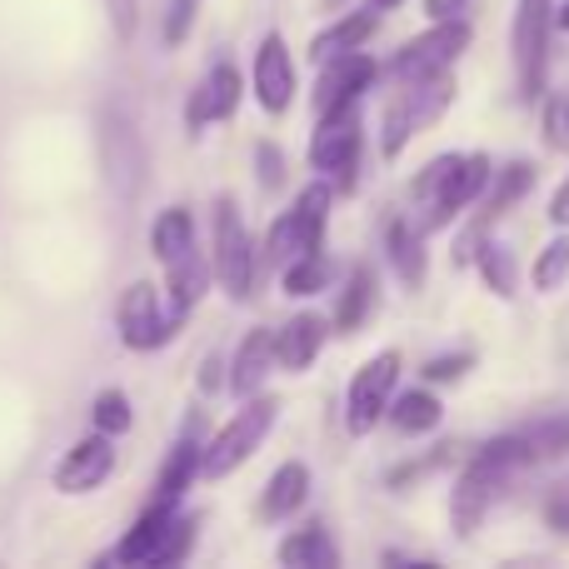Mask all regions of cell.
Segmentation results:
<instances>
[{"label": "cell", "instance_id": "cell-21", "mask_svg": "<svg viewBox=\"0 0 569 569\" xmlns=\"http://www.w3.org/2000/svg\"><path fill=\"white\" fill-rule=\"evenodd\" d=\"M370 36H375V6L370 10H350V16H340L335 26H325L320 36L310 40V56L325 66V60L345 56V50H360Z\"/></svg>", "mask_w": 569, "mask_h": 569}, {"label": "cell", "instance_id": "cell-31", "mask_svg": "<svg viewBox=\"0 0 569 569\" xmlns=\"http://www.w3.org/2000/svg\"><path fill=\"white\" fill-rule=\"evenodd\" d=\"M530 280H535V290H540V295L560 290V284L569 280V236H555L550 246H545L540 256H535Z\"/></svg>", "mask_w": 569, "mask_h": 569}, {"label": "cell", "instance_id": "cell-28", "mask_svg": "<svg viewBox=\"0 0 569 569\" xmlns=\"http://www.w3.org/2000/svg\"><path fill=\"white\" fill-rule=\"evenodd\" d=\"M330 200H335V190H330V180H310V186L300 190V200H295V216H300V230H305V240H310L315 250L325 246V220H330Z\"/></svg>", "mask_w": 569, "mask_h": 569}, {"label": "cell", "instance_id": "cell-19", "mask_svg": "<svg viewBox=\"0 0 569 569\" xmlns=\"http://www.w3.org/2000/svg\"><path fill=\"white\" fill-rule=\"evenodd\" d=\"M170 520H176V505L170 500H150L146 515H140L136 525H130V535L116 545V560L120 565H150V555H156L160 535L170 530Z\"/></svg>", "mask_w": 569, "mask_h": 569}, {"label": "cell", "instance_id": "cell-27", "mask_svg": "<svg viewBox=\"0 0 569 569\" xmlns=\"http://www.w3.org/2000/svg\"><path fill=\"white\" fill-rule=\"evenodd\" d=\"M475 266H480L485 284H490L500 300H515V284H520V276H515L510 246H500V240H480V246H475Z\"/></svg>", "mask_w": 569, "mask_h": 569}, {"label": "cell", "instance_id": "cell-14", "mask_svg": "<svg viewBox=\"0 0 569 569\" xmlns=\"http://www.w3.org/2000/svg\"><path fill=\"white\" fill-rule=\"evenodd\" d=\"M240 96H246V80H240V70L230 66V60H220V66L196 86V96H190L186 126L190 130H206L210 120H230L240 110Z\"/></svg>", "mask_w": 569, "mask_h": 569}, {"label": "cell", "instance_id": "cell-37", "mask_svg": "<svg viewBox=\"0 0 569 569\" xmlns=\"http://www.w3.org/2000/svg\"><path fill=\"white\" fill-rule=\"evenodd\" d=\"M455 166H460V156H440V160H430V166H425L420 176H415V200H420V206H425V200H430L435 190L445 186V176H450Z\"/></svg>", "mask_w": 569, "mask_h": 569}, {"label": "cell", "instance_id": "cell-29", "mask_svg": "<svg viewBox=\"0 0 569 569\" xmlns=\"http://www.w3.org/2000/svg\"><path fill=\"white\" fill-rule=\"evenodd\" d=\"M330 260L320 256V250H310V256H295L290 266L280 270V290L295 295V300H305V295H320L325 284H330Z\"/></svg>", "mask_w": 569, "mask_h": 569}, {"label": "cell", "instance_id": "cell-15", "mask_svg": "<svg viewBox=\"0 0 569 569\" xmlns=\"http://www.w3.org/2000/svg\"><path fill=\"white\" fill-rule=\"evenodd\" d=\"M210 276H216V266H210L200 250H190V256H180L176 266H166V305H170V325H176V330L186 325V315L206 300Z\"/></svg>", "mask_w": 569, "mask_h": 569}, {"label": "cell", "instance_id": "cell-18", "mask_svg": "<svg viewBox=\"0 0 569 569\" xmlns=\"http://www.w3.org/2000/svg\"><path fill=\"white\" fill-rule=\"evenodd\" d=\"M196 430H200V420L190 425V435L170 450V460H166V470H160V485H156V500H170V505H180V495L196 485V475H206V445L196 440Z\"/></svg>", "mask_w": 569, "mask_h": 569}, {"label": "cell", "instance_id": "cell-44", "mask_svg": "<svg viewBox=\"0 0 569 569\" xmlns=\"http://www.w3.org/2000/svg\"><path fill=\"white\" fill-rule=\"evenodd\" d=\"M555 26L569 30V0H565V6H555Z\"/></svg>", "mask_w": 569, "mask_h": 569}, {"label": "cell", "instance_id": "cell-6", "mask_svg": "<svg viewBox=\"0 0 569 569\" xmlns=\"http://www.w3.org/2000/svg\"><path fill=\"white\" fill-rule=\"evenodd\" d=\"M515 480V470H505L500 460H490V455H475L470 465L460 470V480H455V495H450V525H455V535H465L470 540L475 530L485 525V515L500 505V495H505V485Z\"/></svg>", "mask_w": 569, "mask_h": 569}, {"label": "cell", "instance_id": "cell-16", "mask_svg": "<svg viewBox=\"0 0 569 569\" xmlns=\"http://www.w3.org/2000/svg\"><path fill=\"white\" fill-rule=\"evenodd\" d=\"M270 370H276V330H250L246 340H240L236 360H230V380H226L230 395H236V400L260 395Z\"/></svg>", "mask_w": 569, "mask_h": 569}, {"label": "cell", "instance_id": "cell-1", "mask_svg": "<svg viewBox=\"0 0 569 569\" xmlns=\"http://www.w3.org/2000/svg\"><path fill=\"white\" fill-rule=\"evenodd\" d=\"M276 415H280V400H270V395H250V400L236 410V420L220 425V435L206 445V475L210 480L236 475L240 465L266 445V435L276 430Z\"/></svg>", "mask_w": 569, "mask_h": 569}, {"label": "cell", "instance_id": "cell-20", "mask_svg": "<svg viewBox=\"0 0 569 569\" xmlns=\"http://www.w3.org/2000/svg\"><path fill=\"white\" fill-rule=\"evenodd\" d=\"M305 495H310V470H305L300 460L280 465L266 480V495H260V520H284V515H295L305 505Z\"/></svg>", "mask_w": 569, "mask_h": 569}, {"label": "cell", "instance_id": "cell-26", "mask_svg": "<svg viewBox=\"0 0 569 569\" xmlns=\"http://www.w3.org/2000/svg\"><path fill=\"white\" fill-rule=\"evenodd\" d=\"M385 250H390V266L405 284H425V240L415 236L405 220H390V230H385Z\"/></svg>", "mask_w": 569, "mask_h": 569}, {"label": "cell", "instance_id": "cell-13", "mask_svg": "<svg viewBox=\"0 0 569 569\" xmlns=\"http://www.w3.org/2000/svg\"><path fill=\"white\" fill-rule=\"evenodd\" d=\"M256 100L266 116H284L295 100V60L284 50V36L270 30L256 50Z\"/></svg>", "mask_w": 569, "mask_h": 569}, {"label": "cell", "instance_id": "cell-33", "mask_svg": "<svg viewBox=\"0 0 569 569\" xmlns=\"http://www.w3.org/2000/svg\"><path fill=\"white\" fill-rule=\"evenodd\" d=\"M96 430H106V435H126L130 425H136V415H130V400H126V390H100L96 395Z\"/></svg>", "mask_w": 569, "mask_h": 569}, {"label": "cell", "instance_id": "cell-45", "mask_svg": "<svg viewBox=\"0 0 569 569\" xmlns=\"http://www.w3.org/2000/svg\"><path fill=\"white\" fill-rule=\"evenodd\" d=\"M375 10H395V6H405V0H370Z\"/></svg>", "mask_w": 569, "mask_h": 569}, {"label": "cell", "instance_id": "cell-32", "mask_svg": "<svg viewBox=\"0 0 569 569\" xmlns=\"http://www.w3.org/2000/svg\"><path fill=\"white\" fill-rule=\"evenodd\" d=\"M525 440H530L535 460H560V455H569V415H555V420L530 425Z\"/></svg>", "mask_w": 569, "mask_h": 569}, {"label": "cell", "instance_id": "cell-39", "mask_svg": "<svg viewBox=\"0 0 569 569\" xmlns=\"http://www.w3.org/2000/svg\"><path fill=\"white\" fill-rule=\"evenodd\" d=\"M256 160H260V186L276 190L280 180H284V156H280L276 146H270V140H260V146H256Z\"/></svg>", "mask_w": 569, "mask_h": 569}, {"label": "cell", "instance_id": "cell-12", "mask_svg": "<svg viewBox=\"0 0 569 569\" xmlns=\"http://www.w3.org/2000/svg\"><path fill=\"white\" fill-rule=\"evenodd\" d=\"M535 180H540V170L535 166H525V160H515V166H505V170H495L490 176V186H485V196H480V220L470 226V236H465V250H460V260H470V246H480V236L495 226L500 216H510V206H520L525 196L535 190Z\"/></svg>", "mask_w": 569, "mask_h": 569}, {"label": "cell", "instance_id": "cell-9", "mask_svg": "<svg viewBox=\"0 0 569 569\" xmlns=\"http://www.w3.org/2000/svg\"><path fill=\"white\" fill-rule=\"evenodd\" d=\"M490 176H495L490 156H480V150H475V156H460V166L445 176V186L425 200V230H445L455 216H460V210H470L475 200L485 196Z\"/></svg>", "mask_w": 569, "mask_h": 569}, {"label": "cell", "instance_id": "cell-41", "mask_svg": "<svg viewBox=\"0 0 569 569\" xmlns=\"http://www.w3.org/2000/svg\"><path fill=\"white\" fill-rule=\"evenodd\" d=\"M106 10H110V26H116L120 40L136 36V0H106Z\"/></svg>", "mask_w": 569, "mask_h": 569}, {"label": "cell", "instance_id": "cell-43", "mask_svg": "<svg viewBox=\"0 0 569 569\" xmlns=\"http://www.w3.org/2000/svg\"><path fill=\"white\" fill-rule=\"evenodd\" d=\"M550 220L560 230H569V176H565V186L555 190V200H550Z\"/></svg>", "mask_w": 569, "mask_h": 569}, {"label": "cell", "instance_id": "cell-8", "mask_svg": "<svg viewBox=\"0 0 569 569\" xmlns=\"http://www.w3.org/2000/svg\"><path fill=\"white\" fill-rule=\"evenodd\" d=\"M116 320H120V340L130 350H156L176 335L170 325V305H166V290H156L150 280H136L116 305Z\"/></svg>", "mask_w": 569, "mask_h": 569}, {"label": "cell", "instance_id": "cell-38", "mask_svg": "<svg viewBox=\"0 0 569 569\" xmlns=\"http://www.w3.org/2000/svg\"><path fill=\"white\" fill-rule=\"evenodd\" d=\"M470 355H440V360L425 365V380L430 385H445V380H465V370H470Z\"/></svg>", "mask_w": 569, "mask_h": 569}, {"label": "cell", "instance_id": "cell-40", "mask_svg": "<svg viewBox=\"0 0 569 569\" xmlns=\"http://www.w3.org/2000/svg\"><path fill=\"white\" fill-rule=\"evenodd\" d=\"M545 520H550V530L569 535V485H555L550 500H545Z\"/></svg>", "mask_w": 569, "mask_h": 569}, {"label": "cell", "instance_id": "cell-34", "mask_svg": "<svg viewBox=\"0 0 569 569\" xmlns=\"http://www.w3.org/2000/svg\"><path fill=\"white\" fill-rule=\"evenodd\" d=\"M190 540H196V520H186V515H176V520H170V530H166V535H160L156 555H150V569H166V565L186 560Z\"/></svg>", "mask_w": 569, "mask_h": 569}, {"label": "cell", "instance_id": "cell-5", "mask_svg": "<svg viewBox=\"0 0 569 569\" xmlns=\"http://www.w3.org/2000/svg\"><path fill=\"white\" fill-rule=\"evenodd\" d=\"M395 385H400V350H380L375 360H365L350 380V395H345V430L370 435L390 415Z\"/></svg>", "mask_w": 569, "mask_h": 569}, {"label": "cell", "instance_id": "cell-4", "mask_svg": "<svg viewBox=\"0 0 569 569\" xmlns=\"http://www.w3.org/2000/svg\"><path fill=\"white\" fill-rule=\"evenodd\" d=\"M360 100L355 106H340V110H325L320 126L310 136V166L320 176H335V186L350 190L355 186V166H360Z\"/></svg>", "mask_w": 569, "mask_h": 569}, {"label": "cell", "instance_id": "cell-7", "mask_svg": "<svg viewBox=\"0 0 569 569\" xmlns=\"http://www.w3.org/2000/svg\"><path fill=\"white\" fill-rule=\"evenodd\" d=\"M465 46H470V26H465V20H435L425 36H415L410 46L395 56V80L415 86V80L440 76V70H450L455 60L465 56Z\"/></svg>", "mask_w": 569, "mask_h": 569}, {"label": "cell", "instance_id": "cell-10", "mask_svg": "<svg viewBox=\"0 0 569 569\" xmlns=\"http://www.w3.org/2000/svg\"><path fill=\"white\" fill-rule=\"evenodd\" d=\"M110 475H116V435L96 430L70 445L66 460L56 465V490L60 495H96Z\"/></svg>", "mask_w": 569, "mask_h": 569}, {"label": "cell", "instance_id": "cell-22", "mask_svg": "<svg viewBox=\"0 0 569 569\" xmlns=\"http://www.w3.org/2000/svg\"><path fill=\"white\" fill-rule=\"evenodd\" d=\"M150 250H156L160 266H176L180 256H190L196 250V220H190V210L170 206L156 216V226H150Z\"/></svg>", "mask_w": 569, "mask_h": 569}, {"label": "cell", "instance_id": "cell-2", "mask_svg": "<svg viewBox=\"0 0 569 569\" xmlns=\"http://www.w3.org/2000/svg\"><path fill=\"white\" fill-rule=\"evenodd\" d=\"M210 266H216V280L230 300H250V284H256V246H250V230L230 196L216 200V250H210Z\"/></svg>", "mask_w": 569, "mask_h": 569}, {"label": "cell", "instance_id": "cell-3", "mask_svg": "<svg viewBox=\"0 0 569 569\" xmlns=\"http://www.w3.org/2000/svg\"><path fill=\"white\" fill-rule=\"evenodd\" d=\"M550 30H555V0H520V10H515V26H510L515 86H520V100H535L545 90Z\"/></svg>", "mask_w": 569, "mask_h": 569}, {"label": "cell", "instance_id": "cell-24", "mask_svg": "<svg viewBox=\"0 0 569 569\" xmlns=\"http://www.w3.org/2000/svg\"><path fill=\"white\" fill-rule=\"evenodd\" d=\"M280 565H290V569H335L340 565V550H335V540L320 530V525H305V530H295L290 540L280 545Z\"/></svg>", "mask_w": 569, "mask_h": 569}, {"label": "cell", "instance_id": "cell-36", "mask_svg": "<svg viewBox=\"0 0 569 569\" xmlns=\"http://www.w3.org/2000/svg\"><path fill=\"white\" fill-rule=\"evenodd\" d=\"M200 6H206V0H170V10H166V46H180V40L196 30Z\"/></svg>", "mask_w": 569, "mask_h": 569}, {"label": "cell", "instance_id": "cell-42", "mask_svg": "<svg viewBox=\"0 0 569 569\" xmlns=\"http://www.w3.org/2000/svg\"><path fill=\"white\" fill-rule=\"evenodd\" d=\"M475 0H425V16L430 20H465V10H470Z\"/></svg>", "mask_w": 569, "mask_h": 569}, {"label": "cell", "instance_id": "cell-30", "mask_svg": "<svg viewBox=\"0 0 569 569\" xmlns=\"http://www.w3.org/2000/svg\"><path fill=\"white\" fill-rule=\"evenodd\" d=\"M420 136V126H415V116H410V100L405 96H395L390 106H385V120H380V150H385V160H395L410 140Z\"/></svg>", "mask_w": 569, "mask_h": 569}, {"label": "cell", "instance_id": "cell-25", "mask_svg": "<svg viewBox=\"0 0 569 569\" xmlns=\"http://www.w3.org/2000/svg\"><path fill=\"white\" fill-rule=\"evenodd\" d=\"M375 310V270L370 266H355L350 280L340 290V305H335V330L340 335H355Z\"/></svg>", "mask_w": 569, "mask_h": 569}, {"label": "cell", "instance_id": "cell-11", "mask_svg": "<svg viewBox=\"0 0 569 569\" xmlns=\"http://www.w3.org/2000/svg\"><path fill=\"white\" fill-rule=\"evenodd\" d=\"M375 80H380V66H375L365 50H345V56L325 60L320 80H315V116L340 110V106H355V100H360Z\"/></svg>", "mask_w": 569, "mask_h": 569}, {"label": "cell", "instance_id": "cell-23", "mask_svg": "<svg viewBox=\"0 0 569 569\" xmlns=\"http://www.w3.org/2000/svg\"><path fill=\"white\" fill-rule=\"evenodd\" d=\"M385 420H390L400 435H430L435 425L445 420V405L435 390H405L390 400V415H385Z\"/></svg>", "mask_w": 569, "mask_h": 569}, {"label": "cell", "instance_id": "cell-17", "mask_svg": "<svg viewBox=\"0 0 569 569\" xmlns=\"http://www.w3.org/2000/svg\"><path fill=\"white\" fill-rule=\"evenodd\" d=\"M325 320L320 315H290V320L276 330V365H284V370H310L315 360H320L325 350Z\"/></svg>", "mask_w": 569, "mask_h": 569}, {"label": "cell", "instance_id": "cell-35", "mask_svg": "<svg viewBox=\"0 0 569 569\" xmlns=\"http://www.w3.org/2000/svg\"><path fill=\"white\" fill-rule=\"evenodd\" d=\"M545 146L550 150H569V96L545 100Z\"/></svg>", "mask_w": 569, "mask_h": 569}]
</instances>
